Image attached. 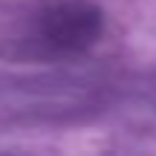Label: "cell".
<instances>
[{"instance_id": "cell-1", "label": "cell", "mask_w": 156, "mask_h": 156, "mask_svg": "<svg viewBox=\"0 0 156 156\" xmlns=\"http://www.w3.org/2000/svg\"><path fill=\"white\" fill-rule=\"evenodd\" d=\"M101 29V17L98 12L87 9V6H58L46 15L44 20V32L49 38V44L61 46V49H69V46H87L90 41L98 35Z\"/></svg>"}]
</instances>
